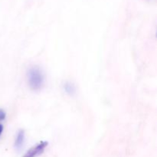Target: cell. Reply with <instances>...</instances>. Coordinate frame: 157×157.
<instances>
[{
	"label": "cell",
	"mask_w": 157,
	"mask_h": 157,
	"mask_svg": "<svg viewBox=\"0 0 157 157\" xmlns=\"http://www.w3.org/2000/svg\"><path fill=\"white\" fill-rule=\"evenodd\" d=\"M27 79L31 90L38 91L44 85V75L42 70L38 66L29 67L27 71Z\"/></svg>",
	"instance_id": "obj_1"
},
{
	"label": "cell",
	"mask_w": 157,
	"mask_h": 157,
	"mask_svg": "<svg viewBox=\"0 0 157 157\" xmlns=\"http://www.w3.org/2000/svg\"><path fill=\"white\" fill-rule=\"evenodd\" d=\"M48 145V143L46 141H41L37 145L34 146L33 147L28 150L25 153V154L23 156V157H38L40 155L44 153V150Z\"/></svg>",
	"instance_id": "obj_2"
},
{
	"label": "cell",
	"mask_w": 157,
	"mask_h": 157,
	"mask_svg": "<svg viewBox=\"0 0 157 157\" xmlns=\"http://www.w3.org/2000/svg\"><path fill=\"white\" fill-rule=\"evenodd\" d=\"M25 142V131L23 130H18L16 136H15V143H14V147H15V150H21L23 146H24Z\"/></svg>",
	"instance_id": "obj_3"
},
{
	"label": "cell",
	"mask_w": 157,
	"mask_h": 157,
	"mask_svg": "<svg viewBox=\"0 0 157 157\" xmlns=\"http://www.w3.org/2000/svg\"><path fill=\"white\" fill-rule=\"evenodd\" d=\"M63 89H64V91L70 96H74L77 91L75 85L70 81H67L63 84Z\"/></svg>",
	"instance_id": "obj_4"
},
{
	"label": "cell",
	"mask_w": 157,
	"mask_h": 157,
	"mask_svg": "<svg viewBox=\"0 0 157 157\" xmlns=\"http://www.w3.org/2000/svg\"><path fill=\"white\" fill-rule=\"evenodd\" d=\"M6 113L2 109H0V122H2L3 121L6 120Z\"/></svg>",
	"instance_id": "obj_5"
},
{
	"label": "cell",
	"mask_w": 157,
	"mask_h": 157,
	"mask_svg": "<svg viewBox=\"0 0 157 157\" xmlns=\"http://www.w3.org/2000/svg\"><path fill=\"white\" fill-rule=\"evenodd\" d=\"M3 130H4V127H3L2 124H0V137H1L2 134Z\"/></svg>",
	"instance_id": "obj_6"
}]
</instances>
